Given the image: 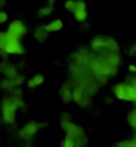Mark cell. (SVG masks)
<instances>
[{"instance_id":"cell-1","label":"cell","mask_w":136,"mask_h":147,"mask_svg":"<svg viewBox=\"0 0 136 147\" xmlns=\"http://www.w3.org/2000/svg\"><path fill=\"white\" fill-rule=\"evenodd\" d=\"M113 95L120 100L136 102V86L135 84H115L113 86Z\"/></svg>"},{"instance_id":"cell-2","label":"cell","mask_w":136,"mask_h":147,"mask_svg":"<svg viewBox=\"0 0 136 147\" xmlns=\"http://www.w3.org/2000/svg\"><path fill=\"white\" fill-rule=\"evenodd\" d=\"M19 106L16 103L13 98H3L1 100V115H3V120L8 124L15 123V115H16V109Z\"/></svg>"},{"instance_id":"cell-3","label":"cell","mask_w":136,"mask_h":147,"mask_svg":"<svg viewBox=\"0 0 136 147\" xmlns=\"http://www.w3.org/2000/svg\"><path fill=\"white\" fill-rule=\"evenodd\" d=\"M19 40L20 39L15 38V36H12L11 34L7 32V43H5V48H3V50H7L9 55H23L24 48L20 44Z\"/></svg>"},{"instance_id":"cell-4","label":"cell","mask_w":136,"mask_h":147,"mask_svg":"<svg viewBox=\"0 0 136 147\" xmlns=\"http://www.w3.org/2000/svg\"><path fill=\"white\" fill-rule=\"evenodd\" d=\"M8 34H11L12 36H15L17 39H21L25 34H27V28L20 20H13L11 22V24L8 26Z\"/></svg>"},{"instance_id":"cell-5","label":"cell","mask_w":136,"mask_h":147,"mask_svg":"<svg viewBox=\"0 0 136 147\" xmlns=\"http://www.w3.org/2000/svg\"><path fill=\"white\" fill-rule=\"evenodd\" d=\"M0 68H1V72H3V76L7 78V79H11V78H15L19 75L17 70H16V66L13 63L8 62V60H3Z\"/></svg>"},{"instance_id":"cell-6","label":"cell","mask_w":136,"mask_h":147,"mask_svg":"<svg viewBox=\"0 0 136 147\" xmlns=\"http://www.w3.org/2000/svg\"><path fill=\"white\" fill-rule=\"evenodd\" d=\"M47 124H48L47 122H46V123H39V122H33V120H31V122H27V123L24 124L23 131L25 132L28 136H33L36 132L39 131L40 128L46 127Z\"/></svg>"},{"instance_id":"cell-7","label":"cell","mask_w":136,"mask_h":147,"mask_svg":"<svg viewBox=\"0 0 136 147\" xmlns=\"http://www.w3.org/2000/svg\"><path fill=\"white\" fill-rule=\"evenodd\" d=\"M59 95L62 98V102L63 103H68L71 99H74V90H71V84L68 82H66L63 87L60 88L59 91Z\"/></svg>"},{"instance_id":"cell-8","label":"cell","mask_w":136,"mask_h":147,"mask_svg":"<svg viewBox=\"0 0 136 147\" xmlns=\"http://www.w3.org/2000/svg\"><path fill=\"white\" fill-rule=\"evenodd\" d=\"M66 132H67V138H71V139H76V138H79V136L86 135V132H84V130H83L82 126L75 124V123L71 124L70 127L67 128Z\"/></svg>"},{"instance_id":"cell-9","label":"cell","mask_w":136,"mask_h":147,"mask_svg":"<svg viewBox=\"0 0 136 147\" xmlns=\"http://www.w3.org/2000/svg\"><path fill=\"white\" fill-rule=\"evenodd\" d=\"M48 34H50V31L47 30L46 26H39L33 32V38L38 43H44L48 38Z\"/></svg>"},{"instance_id":"cell-10","label":"cell","mask_w":136,"mask_h":147,"mask_svg":"<svg viewBox=\"0 0 136 147\" xmlns=\"http://www.w3.org/2000/svg\"><path fill=\"white\" fill-rule=\"evenodd\" d=\"M47 30L50 32H59V31H62L63 27H64V23H63L60 19H54L51 23H48L46 26Z\"/></svg>"},{"instance_id":"cell-11","label":"cell","mask_w":136,"mask_h":147,"mask_svg":"<svg viewBox=\"0 0 136 147\" xmlns=\"http://www.w3.org/2000/svg\"><path fill=\"white\" fill-rule=\"evenodd\" d=\"M105 60L111 67H117L120 64V56H119V52H108L107 56H105Z\"/></svg>"},{"instance_id":"cell-12","label":"cell","mask_w":136,"mask_h":147,"mask_svg":"<svg viewBox=\"0 0 136 147\" xmlns=\"http://www.w3.org/2000/svg\"><path fill=\"white\" fill-rule=\"evenodd\" d=\"M74 13H75V20H76V22H79V23H86L87 22L88 13H87L86 8H78Z\"/></svg>"},{"instance_id":"cell-13","label":"cell","mask_w":136,"mask_h":147,"mask_svg":"<svg viewBox=\"0 0 136 147\" xmlns=\"http://www.w3.org/2000/svg\"><path fill=\"white\" fill-rule=\"evenodd\" d=\"M71 124H72V122H71V114H68V112H63L62 119H60V126H62V128L64 130V131H67V128L70 127Z\"/></svg>"},{"instance_id":"cell-14","label":"cell","mask_w":136,"mask_h":147,"mask_svg":"<svg viewBox=\"0 0 136 147\" xmlns=\"http://www.w3.org/2000/svg\"><path fill=\"white\" fill-rule=\"evenodd\" d=\"M54 5H46V7H42V8H39V11H38V16L39 18H44V16H50L52 12H54Z\"/></svg>"},{"instance_id":"cell-15","label":"cell","mask_w":136,"mask_h":147,"mask_svg":"<svg viewBox=\"0 0 136 147\" xmlns=\"http://www.w3.org/2000/svg\"><path fill=\"white\" fill-rule=\"evenodd\" d=\"M127 120H128L129 126H131L133 130H136V109H133L132 111H129L128 116H127Z\"/></svg>"},{"instance_id":"cell-16","label":"cell","mask_w":136,"mask_h":147,"mask_svg":"<svg viewBox=\"0 0 136 147\" xmlns=\"http://www.w3.org/2000/svg\"><path fill=\"white\" fill-rule=\"evenodd\" d=\"M76 5H78V1H76V0H67L66 3H64L66 9L67 11H70V12L76 11Z\"/></svg>"},{"instance_id":"cell-17","label":"cell","mask_w":136,"mask_h":147,"mask_svg":"<svg viewBox=\"0 0 136 147\" xmlns=\"http://www.w3.org/2000/svg\"><path fill=\"white\" fill-rule=\"evenodd\" d=\"M12 98H23V90L20 87H15V88H11Z\"/></svg>"},{"instance_id":"cell-18","label":"cell","mask_w":136,"mask_h":147,"mask_svg":"<svg viewBox=\"0 0 136 147\" xmlns=\"http://www.w3.org/2000/svg\"><path fill=\"white\" fill-rule=\"evenodd\" d=\"M115 146H136V136H133L132 140H124V142H119Z\"/></svg>"},{"instance_id":"cell-19","label":"cell","mask_w":136,"mask_h":147,"mask_svg":"<svg viewBox=\"0 0 136 147\" xmlns=\"http://www.w3.org/2000/svg\"><path fill=\"white\" fill-rule=\"evenodd\" d=\"M33 80L36 82L38 86H42L44 83V80H46V78H44V75H42V74H36L35 76H33Z\"/></svg>"},{"instance_id":"cell-20","label":"cell","mask_w":136,"mask_h":147,"mask_svg":"<svg viewBox=\"0 0 136 147\" xmlns=\"http://www.w3.org/2000/svg\"><path fill=\"white\" fill-rule=\"evenodd\" d=\"M7 43V32H0V48H5Z\"/></svg>"},{"instance_id":"cell-21","label":"cell","mask_w":136,"mask_h":147,"mask_svg":"<svg viewBox=\"0 0 136 147\" xmlns=\"http://www.w3.org/2000/svg\"><path fill=\"white\" fill-rule=\"evenodd\" d=\"M63 147H75V140L71 139V138H66V139L62 142Z\"/></svg>"},{"instance_id":"cell-22","label":"cell","mask_w":136,"mask_h":147,"mask_svg":"<svg viewBox=\"0 0 136 147\" xmlns=\"http://www.w3.org/2000/svg\"><path fill=\"white\" fill-rule=\"evenodd\" d=\"M7 19H8L7 12L4 11V9H1V12H0V23H1V24L5 23V22H7Z\"/></svg>"},{"instance_id":"cell-23","label":"cell","mask_w":136,"mask_h":147,"mask_svg":"<svg viewBox=\"0 0 136 147\" xmlns=\"http://www.w3.org/2000/svg\"><path fill=\"white\" fill-rule=\"evenodd\" d=\"M27 84H28V87H29V88H35V87H38L36 82L33 80V78H32V79H29V80L27 82Z\"/></svg>"},{"instance_id":"cell-24","label":"cell","mask_w":136,"mask_h":147,"mask_svg":"<svg viewBox=\"0 0 136 147\" xmlns=\"http://www.w3.org/2000/svg\"><path fill=\"white\" fill-rule=\"evenodd\" d=\"M129 56H136V42L132 46V48L129 50Z\"/></svg>"},{"instance_id":"cell-25","label":"cell","mask_w":136,"mask_h":147,"mask_svg":"<svg viewBox=\"0 0 136 147\" xmlns=\"http://www.w3.org/2000/svg\"><path fill=\"white\" fill-rule=\"evenodd\" d=\"M128 71L132 74H136V66L135 64H131V66H128Z\"/></svg>"},{"instance_id":"cell-26","label":"cell","mask_w":136,"mask_h":147,"mask_svg":"<svg viewBox=\"0 0 136 147\" xmlns=\"http://www.w3.org/2000/svg\"><path fill=\"white\" fill-rule=\"evenodd\" d=\"M1 1V8H4V5H5V0H0Z\"/></svg>"},{"instance_id":"cell-27","label":"cell","mask_w":136,"mask_h":147,"mask_svg":"<svg viewBox=\"0 0 136 147\" xmlns=\"http://www.w3.org/2000/svg\"><path fill=\"white\" fill-rule=\"evenodd\" d=\"M135 86H136V84H135Z\"/></svg>"}]
</instances>
